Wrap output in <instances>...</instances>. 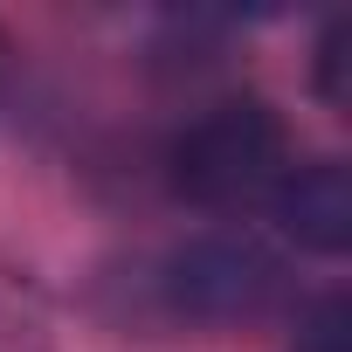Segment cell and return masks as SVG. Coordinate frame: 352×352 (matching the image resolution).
Here are the masks:
<instances>
[{
    "label": "cell",
    "mask_w": 352,
    "mask_h": 352,
    "mask_svg": "<svg viewBox=\"0 0 352 352\" xmlns=\"http://www.w3.org/2000/svg\"><path fill=\"white\" fill-rule=\"evenodd\" d=\"M283 124L256 97H228L173 138V187L194 208H249L283 180Z\"/></svg>",
    "instance_id": "6da1fadb"
},
{
    "label": "cell",
    "mask_w": 352,
    "mask_h": 352,
    "mask_svg": "<svg viewBox=\"0 0 352 352\" xmlns=\"http://www.w3.org/2000/svg\"><path fill=\"white\" fill-rule=\"evenodd\" d=\"M270 214L276 228L311 249V256H345L352 249V173L338 159H311V166H290L276 194H270Z\"/></svg>",
    "instance_id": "3957f363"
},
{
    "label": "cell",
    "mask_w": 352,
    "mask_h": 352,
    "mask_svg": "<svg viewBox=\"0 0 352 352\" xmlns=\"http://www.w3.org/2000/svg\"><path fill=\"white\" fill-rule=\"evenodd\" d=\"M159 290L194 324H235V318H256L276 297V263L242 235H201L166 263Z\"/></svg>",
    "instance_id": "7a4b0ae2"
},
{
    "label": "cell",
    "mask_w": 352,
    "mask_h": 352,
    "mask_svg": "<svg viewBox=\"0 0 352 352\" xmlns=\"http://www.w3.org/2000/svg\"><path fill=\"white\" fill-rule=\"evenodd\" d=\"M345 63H352V21H331V28H324V42H318V90H324V104H331V111H345V104H352Z\"/></svg>",
    "instance_id": "5b68a950"
},
{
    "label": "cell",
    "mask_w": 352,
    "mask_h": 352,
    "mask_svg": "<svg viewBox=\"0 0 352 352\" xmlns=\"http://www.w3.org/2000/svg\"><path fill=\"white\" fill-rule=\"evenodd\" d=\"M297 352H352V304L345 297L311 304V318L297 324Z\"/></svg>",
    "instance_id": "277c9868"
}]
</instances>
